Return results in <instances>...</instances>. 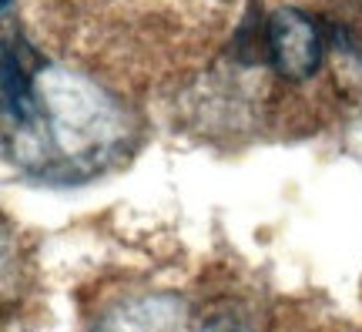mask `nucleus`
Here are the masks:
<instances>
[{"mask_svg": "<svg viewBox=\"0 0 362 332\" xmlns=\"http://www.w3.org/2000/svg\"><path fill=\"white\" fill-rule=\"evenodd\" d=\"M332 30L298 7H279L269 17V61L285 81H309L329 51Z\"/></svg>", "mask_w": 362, "mask_h": 332, "instance_id": "nucleus-1", "label": "nucleus"}, {"mask_svg": "<svg viewBox=\"0 0 362 332\" xmlns=\"http://www.w3.org/2000/svg\"><path fill=\"white\" fill-rule=\"evenodd\" d=\"M4 111L17 125H27L34 118L30 71H27L21 51H13L11 44H4Z\"/></svg>", "mask_w": 362, "mask_h": 332, "instance_id": "nucleus-2", "label": "nucleus"}]
</instances>
